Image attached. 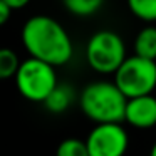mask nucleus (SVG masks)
Masks as SVG:
<instances>
[{
	"mask_svg": "<svg viewBox=\"0 0 156 156\" xmlns=\"http://www.w3.org/2000/svg\"><path fill=\"white\" fill-rule=\"evenodd\" d=\"M20 39L30 57L55 66H64L72 59V41L67 30L49 15H34L24 24Z\"/></svg>",
	"mask_w": 156,
	"mask_h": 156,
	"instance_id": "obj_1",
	"label": "nucleus"
},
{
	"mask_svg": "<svg viewBox=\"0 0 156 156\" xmlns=\"http://www.w3.org/2000/svg\"><path fill=\"white\" fill-rule=\"evenodd\" d=\"M79 104L82 112L94 122H122L128 98L116 82L98 81L82 89Z\"/></svg>",
	"mask_w": 156,
	"mask_h": 156,
	"instance_id": "obj_2",
	"label": "nucleus"
},
{
	"mask_svg": "<svg viewBox=\"0 0 156 156\" xmlns=\"http://www.w3.org/2000/svg\"><path fill=\"white\" fill-rule=\"evenodd\" d=\"M15 84L22 98L32 102H44L47 96L59 84L55 66L41 59L29 57L24 61L15 74Z\"/></svg>",
	"mask_w": 156,
	"mask_h": 156,
	"instance_id": "obj_3",
	"label": "nucleus"
},
{
	"mask_svg": "<svg viewBox=\"0 0 156 156\" xmlns=\"http://www.w3.org/2000/svg\"><path fill=\"white\" fill-rule=\"evenodd\" d=\"M86 61L99 74H114L126 61V45L114 30H99L87 41Z\"/></svg>",
	"mask_w": 156,
	"mask_h": 156,
	"instance_id": "obj_4",
	"label": "nucleus"
},
{
	"mask_svg": "<svg viewBox=\"0 0 156 156\" xmlns=\"http://www.w3.org/2000/svg\"><path fill=\"white\" fill-rule=\"evenodd\" d=\"M114 82L126 98L151 94L156 87V61L131 55L114 72Z\"/></svg>",
	"mask_w": 156,
	"mask_h": 156,
	"instance_id": "obj_5",
	"label": "nucleus"
},
{
	"mask_svg": "<svg viewBox=\"0 0 156 156\" xmlns=\"http://www.w3.org/2000/svg\"><path fill=\"white\" fill-rule=\"evenodd\" d=\"M91 156H124L129 138L121 122H98L86 139Z\"/></svg>",
	"mask_w": 156,
	"mask_h": 156,
	"instance_id": "obj_6",
	"label": "nucleus"
},
{
	"mask_svg": "<svg viewBox=\"0 0 156 156\" xmlns=\"http://www.w3.org/2000/svg\"><path fill=\"white\" fill-rule=\"evenodd\" d=\"M124 121L138 129H149L156 126V98L144 94L129 98L126 104Z\"/></svg>",
	"mask_w": 156,
	"mask_h": 156,
	"instance_id": "obj_7",
	"label": "nucleus"
},
{
	"mask_svg": "<svg viewBox=\"0 0 156 156\" xmlns=\"http://www.w3.org/2000/svg\"><path fill=\"white\" fill-rule=\"evenodd\" d=\"M72 99H74V89L69 84H57L54 87V91L44 101V106L47 108V111L61 114L71 106Z\"/></svg>",
	"mask_w": 156,
	"mask_h": 156,
	"instance_id": "obj_8",
	"label": "nucleus"
},
{
	"mask_svg": "<svg viewBox=\"0 0 156 156\" xmlns=\"http://www.w3.org/2000/svg\"><path fill=\"white\" fill-rule=\"evenodd\" d=\"M134 54L156 61V27L146 25L134 39Z\"/></svg>",
	"mask_w": 156,
	"mask_h": 156,
	"instance_id": "obj_9",
	"label": "nucleus"
},
{
	"mask_svg": "<svg viewBox=\"0 0 156 156\" xmlns=\"http://www.w3.org/2000/svg\"><path fill=\"white\" fill-rule=\"evenodd\" d=\"M128 9L143 22H156V0H126Z\"/></svg>",
	"mask_w": 156,
	"mask_h": 156,
	"instance_id": "obj_10",
	"label": "nucleus"
},
{
	"mask_svg": "<svg viewBox=\"0 0 156 156\" xmlns=\"http://www.w3.org/2000/svg\"><path fill=\"white\" fill-rule=\"evenodd\" d=\"M64 7L77 17H89L102 7L104 0H62Z\"/></svg>",
	"mask_w": 156,
	"mask_h": 156,
	"instance_id": "obj_11",
	"label": "nucleus"
},
{
	"mask_svg": "<svg viewBox=\"0 0 156 156\" xmlns=\"http://www.w3.org/2000/svg\"><path fill=\"white\" fill-rule=\"evenodd\" d=\"M22 62L19 61V55L12 49H2L0 51V77L10 79L15 77Z\"/></svg>",
	"mask_w": 156,
	"mask_h": 156,
	"instance_id": "obj_12",
	"label": "nucleus"
},
{
	"mask_svg": "<svg viewBox=\"0 0 156 156\" xmlns=\"http://www.w3.org/2000/svg\"><path fill=\"white\" fill-rule=\"evenodd\" d=\"M55 156H91L86 141H81L77 138H66L59 143Z\"/></svg>",
	"mask_w": 156,
	"mask_h": 156,
	"instance_id": "obj_13",
	"label": "nucleus"
},
{
	"mask_svg": "<svg viewBox=\"0 0 156 156\" xmlns=\"http://www.w3.org/2000/svg\"><path fill=\"white\" fill-rule=\"evenodd\" d=\"M14 12V9L10 7V5L7 4V2H4V0H0V24L4 25L7 24V20L10 19V14Z\"/></svg>",
	"mask_w": 156,
	"mask_h": 156,
	"instance_id": "obj_14",
	"label": "nucleus"
},
{
	"mask_svg": "<svg viewBox=\"0 0 156 156\" xmlns=\"http://www.w3.org/2000/svg\"><path fill=\"white\" fill-rule=\"evenodd\" d=\"M4 2H7L14 10H19V9H24L30 0H4Z\"/></svg>",
	"mask_w": 156,
	"mask_h": 156,
	"instance_id": "obj_15",
	"label": "nucleus"
},
{
	"mask_svg": "<svg viewBox=\"0 0 156 156\" xmlns=\"http://www.w3.org/2000/svg\"><path fill=\"white\" fill-rule=\"evenodd\" d=\"M149 156H156V143H154V144H153L151 151H149Z\"/></svg>",
	"mask_w": 156,
	"mask_h": 156,
	"instance_id": "obj_16",
	"label": "nucleus"
}]
</instances>
